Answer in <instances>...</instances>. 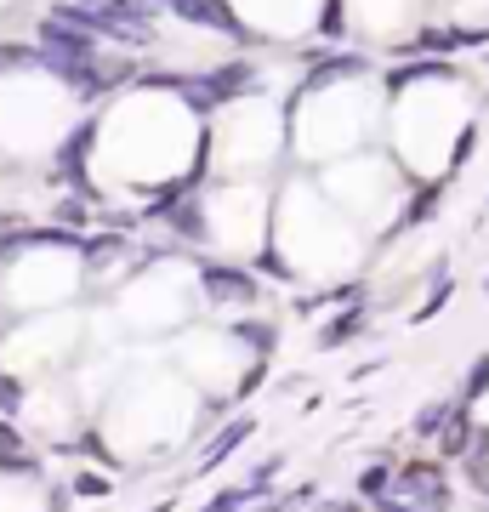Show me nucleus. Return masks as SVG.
Listing matches in <instances>:
<instances>
[{
	"mask_svg": "<svg viewBox=\"0 0 489 512\" xmlns=\"http://www.w3.org/2000/svg\"><path fill=\"white\" fill-rule=\"evenodd\" d=\"M467 450H472V416H467V404H455V410H450V421L438 427V456L461 461Z\"/></svg>",
	"mask_w": 489,
	"mask_h": 512,
	"instance_id": "0eeeda50",
	"label": "nucleus"
},
{
	"mask_svg": "<svg viewBox=\"0 0 489 512\" xmlns=\"http://www.w3.org/2000/svg\"><path fill=\"white\" fill-rule=\"evenodd\" d=\"M239 336H245L256 353H273V342H279V330L273 325H239Z\"/></svg>",
	"mask_w": 489,
	"mask_h": 512,
	"instance_id": "ddd939ff",
	"label": "nucleus"
},
{
	"mask_svg": "<svg viewBox=\"0 0 489 512\" xmlns=\"http://www.w3.org/2000/svg\"><path fill=\"white\" fill-rule=\"evenodd\" d=\"M484 393H489V353H478V359H472V370H467V387H461V404L484 399Z\"/></svg>",
	"mask_w": 489,
	"mask_h": 512,
	"instance_id": "9b49d317",
	"label": "nucleus"
},
{
	"mask_svg": "<svg viewBox=\"0 0 489 512\" xmlns=\"http://www.w3.org/2000/svg\"><path fill=\"white\" fill-rule=\"evenodd\" d=\"M381 512H421V507H410V501H399V495H393V501H381Z\"/></svg>",
	"mask_w": 489,
	"mask_h": 512,
	"instance_id": "f3484780",
	"label": "nucleus"
},
{
	"mask_svg": "<svg viewBox=\"0 0 489 512\" xmlns=\"http://www.w3.org/2000/svg\"><path fill=\"white\" fill-rule=\"evenodd\" d=\"M251 433H256V421H251V416H239L234 427H222L217 439L205 444L200 467H205V473H211V467H217V461H228V456H234V450H239V444H245V439H251Z\"/></svg>",
	"mask_w": 489,
	"mask_h": 512,
	"instance_id": "6e6552de",
	"label": "nucleus"
},
{
	"mask_svg": "<svg viewBox=\"0 0 489 512\" xmlns=\"http://www.w3.org/2000/svg\"><path fill=\"white\" fill-rule=\"evenodd\" d=\"M393 495L421 512H444L450 507V473L438 461H404L399 473H393Z\"/></svg>",
	"mask_w": 489,
	"mask_h": 512,
	"instance_id": "f257e3e1",
	"label": "nucleus"
},
{
	"mask_svg": "<svg viewBox=\"0 0 489 512\" xmlns=\"http://www.w3.org/2000/svg\"><path fill=\"white\" fill-rule=\"evenodd\" d=\"M29 63H40L35 46H18V40H6V46H0V69H29Z\"/></svg>",
	"mask_w": 489,
	"mask_h": 512,
	"instance_id": "f8f14e48",
	"label": "nucleus"
},
{
	"mask_svg": "<svg viewBox=\"0 0 489 512\" xmlns=\"http://www.w3.org/2000/svg\"><path fill=\"white\" fill-rule=\"evenodd\" d=\"M450 183V177H444ZM444 183H421L410 200H404V211H399V222H393V234H410V228H421V222L438 211V200H444Z\"/></svg>",
	"mask_w": 489,
	"mask_h": 512,
	"instance_id": "39448f33",
	"label": "nucleus"
},
{
	"mask_svg": "<svg viewBox=\"0 0 489 512\" xmlns=\"http://www.w3.org/2000/svg\"><path fill=\"white\" fill-rule=\"evenodd\" d=\"M478 40H489L484 29H421V35H410V40H399L393 52H404V57H450V52H467V46H478Z\"/></svg>",
	"mask_w": 489,
	"mask_h": 512,
	"instance_id": "20e7f679",
	"label": "nucleus"
},
{
	"mask_svg": "<svg viewBox=\"0 0 489 512\" xmlns=\"http://www.w3.org/2000/svg\"><path fill=\"white\" fill-rule=\"evenodd\" d=\"M74 495H109V478H97V473H80V478H74Z\"/></svg>",
	"mask_w": 489,
	"mask_h": 512,
	"instance_id": "dca6fc26",
	"label": "nucleus"
},
{
	"mask_svg": "<svg viewBox=\"0 0 489 512\" xmlns=\"http://www.w3.org/2000/svg\"><path fill=\"white\" fill-rule=\"evenodd\" d=\"M245 501H251V490H222L205 512H245Z\"/></svg>",
	"mask_w": 489,
	"mask_h": 512,
	"instance_id": "2eb2a0df",
	"label": "nucleus"
},
{
	"mask_svg": "<svg viewBox=\"0 0 489 512\" xmlns=\"http://www.w3.org/2000/svg\"><path fill=\"white\" fill-rule=\"evenodd\" d=\"M0 473H40V461L29 456V444L12 421L0 416Z\"/></svg>",
	"mask_w": 489,
	"mask_h": 512,
	"instance_id": "423d86ee",
	"label": "nucleus"
},
{
	"mask_svg": "<svg viewBox=\"0 0 489 512\" xmlns=\"http://www.w3.org/2000/svg\"><path fill=\"white\" fill-rule=\"evenodd\" d=\"M450 410H455V404H427V410L416 416V433H438V427L450 421Z\"/></svg>",
	"mask_w": 489,
	"mask_h": 512,
	"instance_id": "4468645a",
	"label": "nucleus"
},
{
	"mask_svg": "<svg viewBox=\"0 0 489 512\" xmlns=\"http://www.w3.org/2000/svg\"><path fill=\"white\" fill-rule=\"evenodd\" d=\"M359 330H364V308H342L330 325H319V336H313V342H319V348H342V342H353Z\"/></svg>",
	"mask_w": 489,
	"mask_h": 512,
	"instance_id": "1a4fd4ad",
	"label": "nucleus"
},
{
	"mask_svg": "<svg viewBox=\"0 0 489 512\" xmlns=\"http://www.w3.org/2000/svg\"><path fill=\"white\" fill-rule=\"evenodd\" d=\"M200 291L211 296L217 308H251L256 296H262V285H256V274H245V268L205 262V268H200Z\"/></svg>",
	"mask_w": 489,
	"mask_h": 512,
	"instance_id": "7ed1b4c3",
	"label": "nucleus"
},
{
	"mask_svg": "<svg viewBox=\"0 0 489 512\" xmlns=\"http://www.w3.org/2000/svg\"><path fill=\"white\" fill-rule=\"evenodd\" d=\"M160 12L194 23V29H211V35H228V40H239V46H251V29L234 18L228 0H160Z\"/></svg>",
	"mask_w": 489,
	"mask_h": 512,
	"instance_id": "f03ea898",
	"label": "nucleus"
},
{
	"mask_svg": "<svg viewBox=\"0 0 489 512\" xmlns=\"http://www.w3.org/2000/svg\"><path fill=\"white\" fill-rule=\"evenodd\" d=\"M387 490H393V467H387V461H376V467H364V473H359V495H364V501H387Z\"/></svg>",
	"mask_w": 489,
	"mask_h": 512,
	"instance_id": "9d476101",
	"label": "nucleus"
}]
</instances>
